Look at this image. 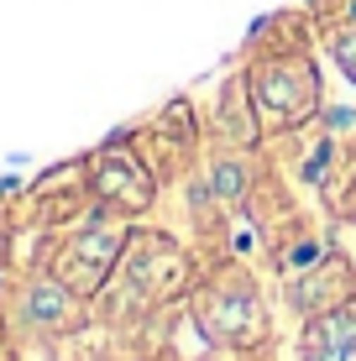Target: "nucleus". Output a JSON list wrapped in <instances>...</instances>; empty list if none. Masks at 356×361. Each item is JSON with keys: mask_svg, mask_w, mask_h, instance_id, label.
<instances>
[{"mask_svg": "<svg viewBox=\"0 0 356 361\" xmlns=\"http://www.w3.org/2000/svg\"><path fill=\"white\" fill-rule=\"evenodd\" d=\"M183 288H189V257H183V246H173L168 235L131 231L110 283L100 288L105 298L94 304V319H105V325H137L152 309L173 304Z\"/></svg>", "mask_w": 356, "mask_h": 361, "instance_id": "obj_1", "label": "nucleus"}, {"mask_svg": "<svg viewBox=\"0 0 356 361\" xmlns=\"http://www.w3.org/2000/svg\"><path fill=\"white\" fill-rule=\"evenodd\" d=\"M189 319L215 351L252 356L273 341V314L262 304V288L247 267H220L189 293Z\"/></svg>", "mask_w": 356, "mask_h": 361, "instance_id": "obj_2", "label": "nucleus"}, {"mask_svg": "<svg viewBox=\"0 0 356 361\" xmlns=\"http://www.w3.org/2000/svg\"><path fill=\"white\" fill-rule=\"evenodd\" d=\"M252 90V110L262 126L283 131V126H299L314 105H320V73H314L309 58L299 53H278V58H262L247 79Z\"/></svg>", "mask_w": 356, "mask_h": 361, "instance_id": "obj_3", "label": "nucleus"}, {"mask_svg": "<svg viewBox=\"0 0 356 361\" xmlns=\"http://www.w3.org/2000/svg\"><path fill=\"white\" fill-rule=\"evenodd\" d=\"M11 319H16L21 335H37V341H58V335H79L94 319V298L73 293L63 278L53 272H32V278L16 283L11 293Z\"/></svg>", "mask_w": 356, "mask_h": 361, "instance_id": "obj_4", "label": "nucleus"}, {"mask_svg": "<svg viewBox=\"0 0 356 361\" xmlns=\"http://www.w3.org/2000/svg\"><path fill=\"white\" fill-rule=\"evenodd\" d=\"M126 241H131V226H126V220H90L84 231H73L68 241L47 257V272H53V278H63L73 293L94 298V293L110 283V272H116Z\"/></svg>", "mask_w": 356, "mask_h": 361, "instance_id": "obj_5", "label": "nucleus"}, {"mask_svg": "<svg viewBox=\"0 0 356 361\" xmlns=\"http://www.w3.org/2000/svg\"><path fill=\"white\" fill-rule=\"evenodd\" d=\"M299 361H356V298L304 319Z\"/></svg>", "mask_w": 356, "mask_h": 361, "instance_id": "obj_6", "label": "nucleus"}, {"mask_svg": "<svg viewBox=\"0 0 356 361\" xmlns=\"http://www.w3.org/2000/svg\"><path fill=\"white\" fill-rule=\"evenodd\" d=\"M94 194H100V204L121 209V215H142L152 204V178H147V168L137 157L105 152V157H94Z\"/></svg>", "mask_w": 356, "mask_h": 361, "instance_id": "obj_7", "label": "nucleus"}, {"mask_svg": "<svg viewBox=\"0 0 356 361\" xmlns=\"http://www.w3.org/2000/svg\"><path fill=\"white\" fill-rule=\"evenodd\" d=\"M356 298V278L340 262H314V272H304L299 283H293V304H299V314H325V309L346 304Z\"/></svg>", "mask_w": 356, "mask_h": 361, "instance_id": "obj_8", "label": "nucleus"}, {"mask_svg": "<svg viewBox=\"0 0 356 361\" xmlns=\"http://www.w3.org/2000/svg\"><path fill=\"white\" fill-rule=\"evenodd\" d=\"M210 189H215L220 204H236V199L247 194V163H241V157H220L210 168Z\"/></svg>", "mask_w": 356, "mask_h": 361, "instance_id": "obj_9", "label": "nucleus"}, {"mask_svg": "<svg viewBox=\"0 0 356 361\" xmlns=\"http://www.w3.org/2000/svg\"><path fill=\"white\" fill-rule=\"evenodd\" d=\"M330 53H336L340 73L356 84V21H351V27H336V32H330Z\"/></svg>", "mask_w": 356, "mask_h": 361, "instance_id": "obj_10", "label": "nucleus"}, {"mask_svg": "<svg viewBox=\"0 0 356 361\" xmlns=\"http://www.w3.org/2000/svg\"><path fill=\"white\" fill-rule=\"evenodd\" d=\"M0 246H6V231H0Z\"/></svg>", "mask_w": 356, "mask_h": 361, "instance_id": "obj_11", "label": "nucleus"}]
</instances>
